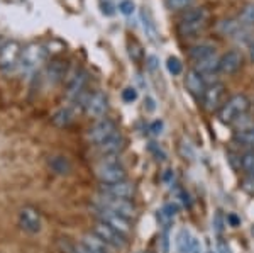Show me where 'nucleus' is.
Segmentation results:
<instances>
[{
	"label": "nucleus",
	"mask_w": 254,
	"mask_h": 253,
	"mask_svg": "<svg viewBox=\"0 0 254 253\" xmlns=\"http://www.w3.org/2000/svg\"><path fill=\"white\" fill-rule=\"evenodd\" d=\"M146 67H147V70H149L151 73L158 72L159 70V61H158L156 56H154V55L147 56V58H146Z\"/></svg>",
	"instance_id": "nucleus-37"
},
{
	"label": "nucleus",
	"mask_w": 254,
	"mask_h": 253,
	"mask_svg": "<svg viewBox=\"0 0 254 253\" xmlns=\"http://www.w3.org/2000/svg\"><path fill=\"white\" fill-rule=\"evenodd\" d=\"M83 105H85V112H87V116L95 117V119H102L109 109L107 95H105L104 92L97 90V92L90 93Z\"/></svg>",
	"instance_id": "nucleus-10"
},
{
	"label": "nucleus",
	"mask_w": 254,
	"mask_h": 253,
	"mask_svg": "<svg viewBox=\"0 0 254 253\" xmlns=\"http://www.w3.org/2000/svg\"><path fill=\"white\" fill-rule=\"evenodd\" d=\"M185 87L187 90L195 97H202L203 92L207 88V80L205 77L202 75L200 72H196L195 68L187 72V77H185Z\"/></svg>",
	"instance_id": "nucleus-17"
},
{
	"label": "nucleus",
	"mask_w": 254,
	"mask_h": 253,
	"mask_svg": "<svg viewBox=\"0 0 254 253\" xmlns=\"http://www.w3.org/2000/svg\"><path fill=\"white\" fill-rule=\"evenodd\" d=\"M48 165L56 175H69V172H71V163L63 155H53V157H49Z\"/></svg>",
	"instance_id": "nucleus-20"
},
{
	"label": "nucleus",
	"mask_w": 254,
	"mask_h": 253,
	"mask_svg": "<svg viewBox=\"0 0 254 253\" xmlns=\"http://www.w3.org/2000/svg\"><path fill=\"white\" fill-rule=\"evenodd\" d=\"M163 128H165L163 121H154L153 124H151V133H153L154 136H158V134L163 133Z\"/></svg>",
	"instance_id": "nucleus-40"
},
{
	"label": "nucleus",
	"mask_w": 254,
	"mask_h": 253,
	"mask_svg": "<svg viewBox=\"0 0 254 253\" xmlns=\"http://www.w3.org/2000/svg\"><path fill=\"white\" fill-rule=\"evenodd\" d=\"M137 99V90L134 87H127L122 90V100L124 102H134Z\"/></svg>",
	"instance_id": "nucleus-35"
},
{
	"label": "nucleus",
	"mask_w": 254,
	"mask_h": 253,
	"mask_svg": "<svg viewBox=\"0 0 254 253\" xmlns=\"http://www.w3.org/2000/svg\"><path fill=\"white\" fill-rule=\"evenodd\" d=\"M166 68H168V72H170L173 77L182 75V72H183V63H182V61H180L178 58L171 56V58H168V61H166Z\"/></svg>",
	"instance_id": "nucleus-30"
},
{
	"label": "nucleus",
	"mask_w": 254,
	"mask_h": 253,
	"mask_svg": "<svg viewBox=\"0 0 254 253\" xmlns=\"http://www.w3.org/2000/svg\"><path fill=\"white\" fill-rule=\"evenodd\" d=\"M225 221H227L229 224H231L232 228H237V226H239V224H241V219L237 218L236 214H229L227 218H225Z\"/></svg>",
	"instance_id": "nucleus-42"
},
{
	"label": "nucleus",
	"mask_w": 254,
	"mask_h": 253,
	"mask_svg": "<svg viewBox=\"0 0 254 253\" xmlns=\"http://www.w3.org/2000/svg\"><path fill=\"white\" fill-rule=\"evenodd\" d=\"M97 146H98V152H100V155L104 158L105 157H117V155L124 150L126 138L117 131V133H114L110 138H107L104 143H100V145H97Z\"/></svg>",
	"instance_id": "nucleus-15"
},
{
	"label": "nucleus",
	"mask_w": 254,
	"mask_h": 253,
	"mask_svg": "<svg viewBox=\"0 0 254 253\" xmlns=\"http://www.w3.org/2000/svg\"><path fill=\"white\" fill-rule=\"evenodd\" d=\"M237 22L243 27L254 29V3H246L237 15Z\"/></svg>",
	"instance_id": "nucleus-26"
},
{
	"label": "nucleus",
	"mask_w": 254,
	"mask_h": 253,
	"mask_svg": "<svg viewBox=\"0 0 254 253\" xmlns=\"http://www.w3.org/2000/svg\"><path fill=\"white\" fill-rule=\"evenodd\" d=\"M81 245H83L85 248H88V250L97 252V253H107V247H109V245L105 242H102L95 233L85 235L83 240H81Z\"/></svg>",
	"instance_id": "nucleus-25"
},
{
	"label": "nucleus",
	"mask_w": 254,
	"mask_h": 253,
	"mask_svg": "<svg viewBox=\"0 0 254 253\" xmlns=\"http://www.w3.org/2000/svg\"><path fill=\"white\" fill-rule=\"evenodd\" d=\"M19 226L22 228L26 233L38 235L43 228V221H41V214L34 207H22L19 213Z\"/></svg>",
	"instance_id": "nucleus-12"
},
{
	"label": "nucleus",
	"mask_w": 254,
	"mask_h": 253,
	"mask_svg": "<svg viewBox=\"0 0 254 253\" xmlns=\"http://www.w3.org/2000/svg\"><path fill=\"white\" fill-rule=\"evenodd\" d=\"M44 60H46V48L41 46V44H29V46L22 50L19 67L22 72H32Z\"/></svg>",
	"instance_id": "nucleus-7"
},
{
	"label": "nucleus",
	"mask_w": 254,
	"mask_h": 253,
	"mask_svg": "<svg viewBox=\"0 0 254 253\" xmlns=\"http://www.w3.org/2000/svg\"><path fill=\"white\" fill-rule=\"evenodd\" d=\"M225 85L220 84V82H214V84H208L205 92L202 95V102L203 107L207 109L208 112L219 111L220 107L224 105V99H225Z\"/></svg>",
	"instance_id": "nucleus-6"
},
{
	"label": "nucleus",
	"mask_w": 254,
	"mask_h": 253,
	"mask_svg": "<svg viewBox=\"0 0 254 253\" xmlns=\"http://www.w3.org/2000/svg\"><path fill=\"white\" fill-rule=\"evenodd\" d=\"M215 253H232L231 247H229L227 243L224 242H219V245H217V252Z\"/></svg>",
	"instance_id": "nucleus-43"
},
{
	"label": "nucleus",
	"mask_w": 254,
	"mask_h": 253,
	"mask_svg": "<svg viewBox=\"0 0 254 253\" xmlns=\"http://www.w3.org/2000/svg\"><path fill=\"white\" fill-rule=\"evenodd\" d=\"M73 119H75V112H73L69 107H61L53 114L51 122L56 126V128H66V126L71 124Z\"/></svg>",
	"instance_id": "nucleus-22"
},
{
	"label": "nucleus",
	"mask_w": 254,
	"mask_h": 253,
	"mask_svg": "<svg viewBox=\"0 0 254 253\" xmlns=\"http://www.w3.org/2000/svg\"><path fill=\"white\" fill-rule=\"evenodd\" d=\"M22 48L17 41H5L0 46V70L2 72H12L19 67Z\"/></svg>",
	"instance_id": "nucleus-5"
},
{
	"label": "nucleus",
	"mask_w": 254,
	"mask_h": 253,
	"mask_svg": "<svg viewBox=\"0 0 254 253\" xmlns=\"http://www.w3.org/2000/svg\"><path fill=\"white\" fill-rule=\"evenodd\" d=\"M95 207H102V209L112 211V213L124 216V218H127V219L134 218V214H136V207H134V204L130 201L110 197V195H104V194H100L95 199Z\"/></svg>",
	"instance_id": "nucleus-4"
},
{
	"label": "nucleus",
	"mask_w": 254,
	"mask_h": 253,
	"mask_svg": "<svg viewBox=\"0 0 254 253\" xmlns=\"http://www.w3.org/2000/svg\"><path fill=\"white\" fill-rule=\"evenodd\" d=\"M93 233H95L102 242H105L109 247H114V248H124L127 243L126 235H122L121 231L114 230V228L109 226L107 223L98 221L95 226H93Z\"/></svg>",
	"instance_id": "nucleus-8"
},
{
	"label": "nucleus",
	"mask_w": 254,
	"mask_h": 253,
	"mask_svg": "<svg viewBox=\"0 0 254 253\" xmlns=\"http://www.w3.org/2000/svg\"><path fill=\"white\" fill-rule=\"evenodd\" d=\"M141 22H142V29H144L147 38L156 43L158 41V29H156V24H154L153 17H151L149 10L141 9Z\"/></svg>",
	"instance_id": "nucleus-24"
},
{
	"label": "nucleus",
	"mask_w": 254,
	"mask_h": 253,
	"mask_svg": "<svg viewBox=\"0 0 254 253\" xmlns=\"http://www.w3.org/2000/svg\"><path fill=\"white\" fill-rule=\"evenodd\" d=\"M180 153H182V157L183 158H193L195 157V152H193V148H191V145L188 143L187 140H183L182 141V145H180Z\"/></svg>",
	"instance_id": "nucleus-34"
},
{
	"label": "nucleus",
	"mask_w": 254,
	"mask_h": 253,
	"mask_svg": "<svg viewBox=\"0 0 254 253\" xmlns=\"http://www.w3.org/2000/svg\"><path fill=\"white\" fill-rule=\"evenodd\" d=\"M243 190L254 195V175H249V177H246L243 180Z\"/></svg>",
	"instance_id": "nucleus-38"
},
{
	"label": "nucleus",
	"mask_w": 254,
	"mask_h": 253,
	"mask_svg": "<svg viewBox=\"0 0 254 253\" xmlns=\"http://www.w3.org/2000/svg\"><path fill=\"white\" fill-rule=\"evenodd\" d=\"M191 243H193V236L190 235L188 230H180L176 235V248L180 253H190L191 252Z\"/></svg>",
	"instance_id": "nucleus-27"
},
{
	"label": "nucleus",
	"mask_w": 254,
	"mask_h": 253,
	"mask_svg": "<svg viewBox=\"0 0 254 253\" xmlns=\"http://www.w3.org/2000/svg\"><path fill=\"white\" fill-rule=\"evenodd\" d=\"M195 0H166V5L170 7L171 10H182V9H187L193 3Z\"/></svg>",
	"instance_id": "nucleus-31"
},
{
	"label": "nucleus",
	"mask_w": 254,
	"mask_h": 253,
	"mask_svg": "<svg viewBox=\"0 0 254 253\" xmlns=\"http://www.w3.org/2000/svg\"><path fill=\"white\" fill-rule=\"evenodd\" d=\"M97 177L102 183H116L127 180L124 167L119 163L117 157H105L100 165L97 167Z\"/></svg>",
	"instance_id": "nucleus-3"
},
{
	"label": "nucleus",
	"mask_w": 254,
	"mask_h": 253,
	"mask_svg": "<svg viewBox=\"0 0 254 253\" xmlns=\"http://www.w3.org/2000/svg\"><path fill=\"white\" fill-rule=\"evenodd\" d=\"M154 107H156V105H154V100L147 99V111H154Z\"/></svg>",
	"instance_id": "nucleus-47"
},
{
	"label": "nucleus",
	"mask_w": 254,
	"mask_h": 253,
	"mask_svg": "<svg viewBox=\"0 0 254 253\" xmlns=\"http://www.w3.org/2000/svg\"><path fill=\"white\" fill-rule=\"evenodd\" d=\"M249 60H251L253 63H254V41H253L251 44H249Z\"/></svg>",
	"instance_id": "nucleus-46"
},
{
	"label": "nucleus",
	"mask_w": 254,
	"mask_h": 253,
	"mask_svg": "<svg viewBox=\"0 0 254 253\" xmlns=\"http://www.w3.org/2000/svg\"><path fill=\"white\" fill-rule=\"evenodd\" d=\"M66 73H68V61L63 58H53L46 67V79L51 85H56L61 80H64Z\"/></svg>",
	"instance_id": "nucleus-16"
},
{
	"label": "nucleus",
	"mask_w": 254,
	"mask_h": 253,
	"mask_svg": "<svg viewBox=\"0 0 254 253\" xmlns=\"http://www.w3.org/2000/svg\"><path fill=\"white\" fill-rule=\"evenodd\" d=\"M190 253H202V245L198 243V240L193 238V243H191V252Z\"/></svg>",
	"instance_id": "nucleus-44"
},
{
	"label": "nucleus",
	"mask_w": 254,
	"mask_h": 253,
	"mask_svg": "<svg viewBox=\"0 0 254 253\" xmlns=\"http://www.w3.org/2000/svg\"><path fill=\"white\" fill-rule=\"evenodd\" d=\"M219 61H220V56H217V55L208 56V58L195 63V67H196L195 70L202 73L207 80V77H214L215 73H219Z\"/></svg>",
	"instance_id": "nucleus-19"
},
{
	"label": "nucleus",
	"mask_w": 254,
	"mask_h": 253,
	"mask_svg": "<svg viewBox=\"0 0 254 253\" xmlns=\"http://www.w3.org/2000/svg\"><path fill=\"white\" fill-rule=\"evenodd\" d=\"M207 253H215V252H207Z\"/></svg>",
	"instance_id": "nucleus-48"
},
{
	"label": "nucleus",
	"mask_w": 254,
	"mask_h": 253,
	"mask_svg": "<svg viewBox=\"0 0 254 253\" xmlns=\"http://www.w3.org/2000/svg\"><path fill=\"white\" fill-rule=\"evenodd\" d=\"M234 141L244 148H254V124L248 128L237 129L234 133Z\"/></svg>",
	"instance_id": "nucleus-23"
},
{
	"label": "nucleus",
	"mask_w": 254,
	"mask_h": 253,
	"mask_svg": "<svg viewBox=\"0 0 254 253\" xmlns=\"http://www.w3.org/2000/svg\"><path fill=\"white\" fill-rule=\"evenodd\" d=\"M102 14H105V15H114V14H116L114 3L110 2V0H105V2H102Z\"/></svg>",
	"instance_id": "nucleus-39"
},
{
	"label": "nucleus",
	"mask_w": 254,
	"mask_h": 253,
	"mask_svg": "<svg viewBox=\"0 0 254 253\" xmlns=\"http://www.w3.org/2000/svg\"><path fill=\"white\" fill-rule=\"evenodd\" d=\"M100 194L130 201V199L134 197V194H136V187H134V183H130L127 180L116 182V183H102V185H100Z\"/></svg>",
	"instance_id": "nucleus-13"
},
{
	"label": "nucleus",
	"mask_w": 254,
	"mask_h": 253,
	"mask_svg": "<svg viewBox=\"0 0 254 253\" xmlns=\"http://www.w3.org/2000/svg\"><path fill=\"white\" fill-rule=\"evenodd\" d=\"M227 224V221H225V218L222 216V213L220 211H217L215 216H214V219H212V228L215 230V233H222L224 231V226Z\"/></svg>",
	"instance_id": "nucleus-32"
},
{
	"label": "nucleus",
	"mask_w": 254,
	"mask_h": 253,
	"mask_svg": "<svg viewBox=\"0 0 254 253\" xmlns=\"http://www.w3.org/2000/svg\"><path fill=\"white\" fill-rule=\"evenodd\" d=\"M217 55L215 51V46L210 43H200V44H195V46L190 48V58L198 63V61L208 58V56H214Z\"/></svg>",
	"instance_id": "nucleus-21"
},
{
	"label": "nucleus",
	"mask_w": 254,
	"mask_h": 253,
	"mask_svg": "<svg viewBox=\"0 0 254 253\" xmlns=\"http://www.w3.org/2000/svg\"><path fill=\"white\" fill-rule=\"evenodd\" d=\"M134 9H136V5H134L132 0H122V2L119 3V12L124 15H132Z\"/></svg>",
	"instance_id": "nucleus-33"
},
{
	"label": "nucleus",
	"mask_w": 254,
	"mask_h": 253,
	"mask_svg": "<svg viewBox=\"0 0 254 253\" xmlns=\"http://www.w3.org/2000/svg\"><path fill=\"white\" fill-rule=\"evenodd\" d=\"M95 216L98 219H100L102 223H107L109 226H112L114 230L121 231L122 235H129L130 230H132V226H130V221L127 218L121 214H116L112 213V211H107V209H102V207H95Z\"/></svg>",
	"instance_id": "nucleus-11"
},
{
	"label": "nucleus",
	"mask_w": 254,
	"mask_h": 253,
	"mask_svg": "<svg viewBox=\"0 0 254 253\" xmlns=\"http://www.w3.org/2000/svg\"><path fill=\"white\" fill-rule=\"evenodd\" d=\"M163 211L168 214V216H171V218H175L176 213H178V206L176 204H166L165 207H163Z\"/></svg>",
	"instance_id": "nucleus-41"
},
{
	"label": "nucleus",
	"mask_w": 254,
	"mask_h": 253,
	"mask_svg": "<svg viewBox=\"0 0 254 253\" xmlns=\"http://www.w3.org/2000/svg\"><path fill=\"white\" fill-rule=\"evenodd\" d=\"M244 65V56L239 50H231L224 53L219 61V72L224 75H232V73L239 72Z\"/></svg>",
	"instance_id": "nucleus-14"
},
{
	"label": "nucleus",
	"mask_w": 254,
	"mask_h": 253,
	"mask_svg": "<svg viewBox=\"0 0 254 253\" xmlns=\"http://www.w3.org/2000/svg\"><path fill=\"white\" fill-rule=\"evenodd\" d=\"M88 82V73L87 70H78L71 79L68 80V87H66V95L69 99H78V95L83 92L85 85Z\"/></svg>",
	"instance_id": "nucleus-18"
},
{
	"label": "nucleus",
	"mask_w": 254,
	"mask_h": 253,
	"mask_svg": "<svg viewBox=\"0 0 254 253\" xmlns=\"http://www.w3.org/2000/svg\"><path fill=\"white\" fill-rule=\"evenodd\" d=\"M241 167L248 175H254V152H248L241 157Z\"/></svg>",
	"instance_id": "nucleus-28"
},
{
	"label": "nucleus",
	"mask_w": 254,
	"mask_h": 253,
	"mask_svg": "<svg viewBox=\"0 0 254 253\" xmlns=\"http://www.w3.org/2000/svg\"><path fill=\"white\" fill-rule=\"evenodd\" d=\"M129 56L132 58L134 61H141L142 58H144V51H142V46L137 43L136 39L129 41Z\"/></svg>",
	"instance_id": "nucleus-29"
},
{
	"label": "nucleus",
	"mask_w": 254,
	"mask_h": 253,
	"mask_svg": "<svg viewBox=\"0 0 254 253\" xmlns=\"http://www.w3.org/2000/svg\"><path fill=\"white\" fill-rule=\"evenodd\" d=\"M168 231H165L163 233V253H168Z\"/></svg>",
	"instance_id": "nucleus-45"
},
{
	"label": "nucleus",
	"mask_w": 254,
	"mask_h": 253,
	"mask_svg": "<svg viewBox=\"0 0 254 253\" xmlns=\"http://www.w3.org/2000/svg\"><path fill=\"white\" fill-rule=\"evenodd\" d=\"M114 133H117V124L109 117H102L98 119L92 128L88 129V140L93 143V145H100L104 143L107 138L112 136Z\"/></svg>",
	"instance_id": "nucleus-9"
},
{
	"label": "nucleus",
	"mask_w": 254,
	"mask_h": 253,
	"mask_svg": "<svg viewBox=\"0 0 254 253\" xmlns=\"http://www.w3.org/2000/svg\"><path fill=\"white\" fill-rule=\"evenodd\" d=\"M249 109H251L249 97L244 95V93H234L219 109V119L225 122V124H234L239 117H243L249 112Z\"/></svg>",
	"instance_id": "nucleus-2"
},
{
	"label": "nucleus",
	"mask_w": 254,
	"mask_h": 253,
	"mask_svg": "<svg viewBox=\"0 0 254 253\" xmlns=\"http://www.w3.org/2000/svg\"><path fill=\"white\" fill-rule=\"evenodd\" d=\"M158 221L163 224V228H165V231H168V228H170V224L173 223V218L171 216H168L165 211H158Z\"/></svg>",
	"instance_id": "nucleus-36"
},
{
	"label": "nucleus",
	"mask_w": 254,
	"mask_h": 253,
	"mask_svg": "<svg viewBox=\"0 0 254 253\" xmlns=\"http://www.w3.org/2000/svg\"><path fill=\"white\" fill-rule=\"evenodd\" d=\"M210 14L205 7H196V9L187 10L178 22V32L182 38H195L208 26Z\"/></svg>",
	"instance_id": "nucleus-1"
}]
</instances>
